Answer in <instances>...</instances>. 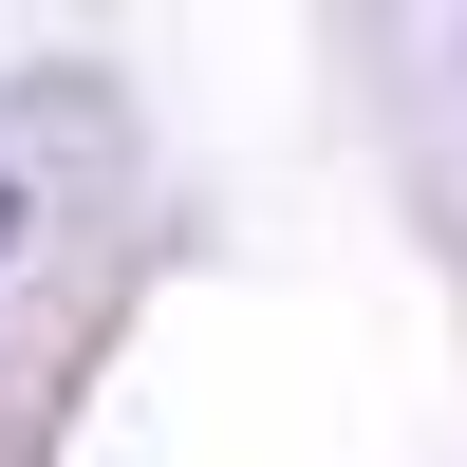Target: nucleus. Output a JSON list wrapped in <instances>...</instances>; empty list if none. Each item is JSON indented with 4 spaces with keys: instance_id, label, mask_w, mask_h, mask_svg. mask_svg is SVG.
Segmentation results:
<instances>
[{
    "instance_id": "f257e3e1",
    "label": "nucleus",
    "mask_w": 467,
    "mask_h": 467,
    "mask_svg": "<svg viewBox=\"0 0 467 467\" xmlns=\"http://www.w3.org/2000/svg\"><path fill=\"white\" fill-rule=\"evenodd\" d=\"M0 262H19V169H0Z\"/></svg>"
}]
</instances>
